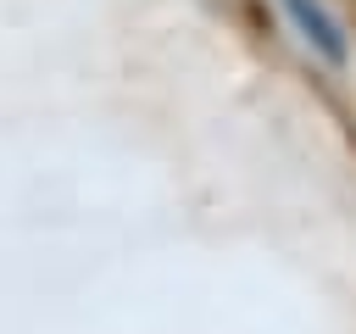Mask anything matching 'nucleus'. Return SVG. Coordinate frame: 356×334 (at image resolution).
Returning a JSON list of instances; mask_svg holds the SVG:
<instances>
[{
    "label": "nucleus",
    "mask_w": 356,
    "mask_h": 334,
    "mask_svg": "<svg viewBox=\"0 0 356 334\" xmlns=\"http://www.w3.org/2000/svg\"><path fill=\"white\" fill-rule=\"evenodd\" d=\"M284 11H289L295 28L306 33V45H317L328 61H345V33H339V22H334L317 0H284Z\"/></svg>",
    "instance_id": "1"
}]
</instances>
